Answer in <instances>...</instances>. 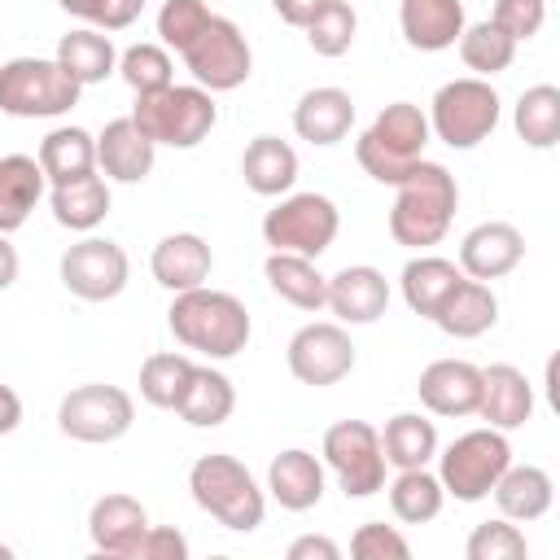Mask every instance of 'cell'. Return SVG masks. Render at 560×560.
Masks as SVG:
<instances>
[{
    "label": "cell",
    "instance_id": "cell-47",
    "mask_svg": "<svg viewBox=\"0 0 560 560\" xmlns=\"http://www.w3.org/2000/svg\"><path fill=\"white\" fill-rule=\"evenodd\" d=\"M131 560H188V538L175 525H149Z\"/></svg>",
    "mask_w": 560,
    "mask_h": 560
},
{
    "label": "cell",
    "instance_id": "cell-45",
    "mask_svg": "<svg viewBox=\"0 0 560 560\" xmlns=\"http://www.w3.org/2000/svg\"><path fill=\"white\" fill-rule=\"evenodd\" d=\"M350 556H359V560H407L411 542L385 521H363L350 538Z\"/></svg>",
    "mask_w": 560,
    "mask_h": 560
},
{
    "label": "cell",
    "instance_id": "cell-10",
    "mask_svg": "<svg viewBox=\"0 0 560 560\" xmlns=\"http://www.w3.org/2000/svg\"><path fill=\"white\" fill-rule=\"evenodd\" d=\"M131 424H136V402H131V394L118 389V385H105V381L74 385V389L57 402V429H61L70 442H83V446H109V442H118Z\"/></svg>",
    "mask_w": 560,
    "mask_h": 560
},
{
    "label": "cell",
    "instance_id": "cell-52",
    "mask_svg": "<svg viewBox=\"0 0 560 560\" xmlns=\"http://www.w3.org/2000/svg\"><path fill=\"white\" fill-rule=\"evenodd\" d=\"M0 560H13V547L9 542H0Z\"/></svg>",
    "mask_w": 560,
    "mask_h": 560
},
{
    "label": "cell",
    "instance_id": "cell-23",
    "mask_svg": "<svg viewBox=\"0 0 560 560\" xmlns=\"http://www.w3.org/2000/svg\"><path fill=\"white\" fill-rule=\"evenodd\" d=\"M350 127H354V101H350L346 88H332V83L328 88H311L293 105V131L306 144L328 149V144L346 140Z\"/></svg>",
    "mask_w": 560,
    "mask_h": 560
},
{
    "label": "cell",
    "instance_id": "cell-8",
    "mask_svg": "<svg viewBox=\"0 0 560 560\" xmlns=\"http://www.w3.org/2000/svg\"><path fill=\"white\" fill-rule=\"evenodd\" d=\"M79 92L57 57H9L0 66V114L9 118H61L79 105Z\"/></svg>",
    "mask_w": 560,
    "mask_h": 560
},
{
    "label": "cell",
    "instance_id": "cell-28",
    "mask_svg": "<svg viewBox=\"0 0 560 560\" xmlns=\"http://www.w3.org/2000/svg\"><path fill=\"white\" fill-rule=\"evenodd\" d=\"M459 280H464L459 262H451V258L424 249V254L407 258V267H402V276H398V289H402V302H407L416 315L433 319Z\"/></svg>",
    "mask_w": 560,
    "mask_h": 560
},
{
    "label": "cell",
    "instance_id": "cell-35",
    "mask_svg": "<svg viewBox=\"0 0 560 560\" xmlns=\"http://www.w3.org/2000/svg\"><path fill=\"white\" fill-rule=\"evenodd\" d=\"M175 411H179L184 424H192V429H219V424L232 420V411H236V389H232V381H228L219 368L197 363V368H192V381H188V389H184V398H179Z\"/></svg>",
    "mask_w": 560,
    "mask_h": 560
},
{
    "label": "cell",
    "instance_id": "cell-50",
    "mask_svg": "<svg viewBox=\"0 0 560 560\" xmlns=\"http://www.w3.org/2000/svg\"><path fill=\"white\" fill-rule=\"evenodd\" d=\"M22 424V398L13 385H0V438H9Z\"/></svg>",
    "mask_w": 560,
    "mask_h": 560
},
{
    "label": "cell",
    "instance_id": "cell-34",
    "mask_svg": "<svg viewBox=\"0 0 560 560\" xmlns=\"http://www.w3.org/2000/svg\"><path fill=\"white\" fill-rule=\"evenodd\" d=\"M376 433H381V455L389 468H429L438 455V424L420 411H398Z\"/></svg>",
    "mask_w": 560,
    "mask_h": 560
},
{
    "label": "cell",
    "instance_id": "cell-5",
    "mask_svg": "<svg viewBox=\"0 0 560 560\" xmlns=\"http://www.w3.org/2000/svg\"><path fill=\"white\" fill-rule=\"evenodd\" d=\"M433 140L429 131V114L411 101H394L385 105L372 127L354 140V162L376 179V184H398L411 162L424 158V144Z\"/></svg>",
    "mask_w": 560,
    "mask_h": 560
},
{
    "label": "cell",
    "instance_id": "cell-22",
    "mask_svg": "<svg viewBox=\"0 0 560 560\" xmlns=\"http://www.w3.org/2000/svg\"><path fill=\"white\" fill-rule=\"evenodd\" d=\"M324 477H328V468L319 455L289 446L267 464V494L284 512H311L324 499Z\"/></svg>",
    "mask_w": 560,
    "mask_h": 560
},
{
    "label": "cell",
    "instance_id": "cell-30",
    "mask_svg": "<svg viewBox=\"0 0 560 560\" xmlns=\"http://www.w3.org/2000/svg\"><path fill=\"white\" fill-rule=\"evenodd\" d=\"M48 206H52V219L70 232H96L109 214V179L101 171L83 175V179H70V184H52L48 188Z\"/></svg>",
    "mask_w": 560,
    "mask_h": 560
},
{
    "label": "cell",
    "instance_id": "cell-27",
    "mask_svg": "<svg viewBox=\"0 0 560 560\" xmlns=\"http://www.w3.org/2000/svg\"><path fill=\"white\" fill-rule=\"evenodd\" d=\"M433 324L455 341H472V337H481V332H490L499 324V298H494V289L486 280H468L464 276L451 289V298L442 302V311L433 315Z\"/></svg>",
    "mask_w": 560,
    "mask_h": 560
},
{
    "label": "cell",
    "instance_id": "cell-39",
    "mask_svg": "<svg viewBox=\"0 0 560 560\" xmlns=\"http://www.w3.org/2000/svg\"><path fill=\"white\" fill-rule=\"evenodd\" d=\"M455 48H459V61H464L477 79H494V74H503V70L516 61V39L503 35L490 18L477 22V26H464V35L455 39Z\"/></svg>",
    "mask_w": 560,
    "mask_h": 560
},
{
    "label": "cell",
    "instance_id": "cell-51",
    "mask_svg": "<svg viewBox=\"0 0 560 560\" xmlns=\"http://www.w3.org/2000/svg\"><path fill=\"white\" fill-rule=\"evenodd\" d=\"M18 271H22V258H18V249H13V241L0 232V293L4 289H13V280H18Z\"/></svg>",
    "mask_w": 560,
    "mask_h": 560
},
{
    "label": "cell",
    "instance_id": "cell-6",
    "mask_svg": "<svg viewBox=\"0 0 560 560\" xmlns=\"http://www.w3.org/2000/svg\"><path fill=\"white\" fill-rule=\"evenodd\" d=\"M499 114H503V101H499L494 83L477 79V74H464V79H451L433 92L429 131L446 149H477L499 127Z\"/></svg>",
    "mask_w": 560,
    "mask_h": 560
},
{
    "label": "cell",
    "instance_id": "cell-12",
    "mask_svg": "<svg viewBox=\"0 0 560 560\" xmlns=\"http://www.w3.org/2000/svg\"><path fill=\"white\" fill-rule=\"evenodd\" d=\"M179 57H184L192 83L206 88V92H232L254 70V52H249L245 31L232 18H219V13H210V22L201 26V35Z\"/></svg>",
    "mask_w": 560,
    "mask_h": 560
},
{
    "label": "cell",
    "instance_id": "cell-40",
    "mask_svg": "<svg viewBox=\"0 0 560 560\" xmlns=\"http://www.w3.org/2000/svg\"><path fill=\"white\" fill-rule=\"evenodd\" d=\"M302 31H306L311 52H319V57H346L350 44H354V35H359V13H354L350 0H324Z\"/></svg>",
    "mask_w": 560,
    "mask_h": 560
},
{
    "label": "cell",
    "instance_id": "cell-46",
    "mask_svg": "<svg viewBox=\"0 0 560 560\" xmlns=\"http://www.w3.org/2000/svg\"><path fill=\"white\" fill-rule=\"evenodd\" d=\"M490 22H494L503 35H512L516 44H525V39H534V35L542 31V22H547V0H494Z\"/></svg>",
    "mask_w": 560,
    "mask_h": 560
},
{
    "label": "cell",
    "instance_id": "cell-11",
    "mask_svg": "<svg viewBox=\"0 0 560 560\" xmlns=\"http://www.w3.org/2000/svg\"><path fill=\"white\" fill-rule=\"evenodd\" d=\"M324 468L337 477L346 499H372L376 490H385V455H381V433L368 420H337L324 433L319 446Z\"/></svg>",
    "mask_w": 560,
    "mask_h": 560
},
{
    "label": "cell",
    "instance_id": "cell-24",
    "mask_svg": "<svg viewBox=\"0 0 560 560\" xmlns=\"http://www.w3.org/2000/svg\"><path fill=\"white\" fill-rule=\"evenodd\" d=\"M398 26L416 52H446V48H455V39L468 26L464 0H402Z\"/></svg>",
    "mask_w": 560,
    "mask_h": 560
},
{
    "label": "cell",
    "instance_id": "cell-43",
    "mask_svg": "<svg viewBox=\"0 0 560 560\" xmlns=\"http://www.w3.org/2000/svg\"><path fill=\"white\" fill-rule=\"evenodd\" d=\"M206 22H210L206 0H162V9H158V39H162V48L184 52L201 35Z\"/></svg>",
    "mask_w": 560,
    "mask_h": 560
},
{
    "label": "cell",
    "instance_id": "cell-42",
    "mask_svg": "<svg viewBox=\"0 0 560 560\" xmlns=\"http://www.w3.org/2000/svg\"><path fill=\"white\" fill-rule=\"evenodd\" d=\"M464 556H468V560H525V556H529V542H525V534L516 529V521L499 516V521L472 525V534H468V542H464Z\"/></svg>",
    "mask_w": 560,
    "mask_h": 560
},
{
    "label": "cell",
    "instance_id": "cell-9",
    "mask_svg": "<svg viewBox=\"0 0 560 560\" xmlns=\"http://www.w3.org/2000/svg\"><path fill=\"white\" fill-rule=\"evenodd\" d=\"M341 232V210L324 192H284L262 214V241L280 254L319 258Z\"/></svg>",
    "mask_w": 560,
    "mask_h": 560
},
{
    "label": "cell",
    "instance_id": "cell-1",
    "mask_svg": "<svg viewBox=\"0 0 560 560\" xmlns=\"http://www.w3.org/2000/svg\"><path fill=\"white\" fill-rule=\"evenodd\" d=\"M394 188H398V197L389 206V236H394V245L416 249V254L433 249L451 232V219L459 210L455 175L442 162L420 158V162H411V171Z\"/></svg>",
    "mask_w": 560,
    "mask_h": 560
},
{
    "label": "cell",
    "instance_id": "cell-26",
    "mask_svg": "<svg viewBox=\"0 0 560 560\" xmlns=\"http://www.w3.org/2000/svg\"><path fill=\"white\" fill-rule=\"evenodd\" d=\"M241 175H245V188L258 192V197H284L293 192L298 184V149L280 136H254L241 153Z\"/></svg>",
    "mask_w": 560,
    "mask_h": 560
},
{
    "label": "cell",
    "instance_id": "cell-14",
    "mask_svg": "<svg viewBox=\"0 0 560 560\" xmlns=\"http://www.w3.org/2000/svg\"><path fill=\"white\" fill-rule=\"evenodd\" d=\"M284 363L293 372V381L302 385H337L354 372V341L346 332V324H332V319H315V324H302L289 346H284Z\"/></svg>",
    "mask_w": 560,
    "mask_h": 560
},
{
    "label": "cell",
    "instance_id": "cell-44",
    "mask_svg": "<svg viewBox=\"0 0 560 560\" xmlns=\"http://www.w3.org/2000/svg\"><path fill=\"white\" fill-rule=\"evenodd\" d=\"M57 4L96 31H127L144 13V0H57Z\"/></svg>",
    "mask_w": 560,
    "mask_h": 560
},
{
    "label": "cell",
    "instance_id": "cell-16",
    "mask_svg": "<svg viewBox=\"0 0 560 560\" xmlns=\"http://www.w3.org/2000/svg\"><path fill=\"white\" fill-rule=\"evenodd\" d=\"M416 394L424 402V411L459 420V416H477V398H481V368L468 359H433L420 381Z\"/></svg>",
    "mask_w": 560,
    "mask_h": 560
},
{
    "label": "cell",
    "instance_id": "cell-7",
    "mask_svg": "<svg viewBox=\"0 0 560 560\" xmlns=\"http://www.w3.org/2000/svg\"><path fill=\"white\" fill-rule=\"evenodd\" d=\"M438 459V481L455 503H481L490 499L494 481L503 477V468L512 464V446L503 438V429H468L459 433L446 451L433 455Z\"/></svg>",
    "mask_w": 560,
    "mask_h": 560
},
{
    "label": "cell",
    "instance_id": "cell-32",
    "mask_svg": "<svg viewBox=\"0 0 560 560\" xmlns=\"http://www.w3.org/2000/svg\"><path fill=\"white\" fill-rule=\"evenodd\" d=\"M48 188L52 184H70V179H83L96 171V136L83 131V127H52L44 140H39V153H35Z\"/></svg>",
    "mask_w": 560,
    "mask_h": 560
},
{
    "label": "cell",
    "instance_id": "cell-41",
    "mask_svg": "<svg viewBox=\"0 0 560 560\" xmlns=\"http://www.w3.org/2000/svg\"><path fill=\"white\" fill-rule=\"evenodd\" d=\"M118 74L122 83L144 96V92H158L166 83H175V61H171V48L162 44H131L118 52Z\"/></svg>",
    "mask_w": 560,
    "mask_h": 560
},
{
    "label": "cell",
    "instance_id": "cell-48",
    "mask_svg": "<svg viewBox=\"0 0 560 560\" xmlns=\"http://www.w3.org/2000/svg\"><path fill=\"white\" fill-rule=\"evenodd\" d=\"M337 556H341V547L324 534H302L289 542V560H337Z\"/></svg>",
    "mask_w": 560,
    "mask_h": 560
},
{
    "label": "cell",
    "instance_id": "cell-18",
    "mask_svg": "<svg viewBox=\"0 0 560 560\" xmlns=\"http://www.w3.org/2000/svg\"><path fill=\"white\" fill-rule=\"evenodd\" d=\"M324 306L337 315V324H376L389 306V280L368 262L341 267L337 276H328Z\"/></svg>",
    "mask_w": 560,
    "mask_h": 560
},
{
    "label": "cell",
    "instance_id": "cell-19",
    "mask_svg": "<svg viewBox=\"0 0 560 560\" xmlns=\"http://www.w3.org/2000/svg\"><path fill=\"white\" fill-rule=\"evenodd\" d=\"M153 158H158V144L131 122V114L105 122L96 136V171L114 184H140L153 171Z\"/></svg>",
    "mask_w": 560,
    "mask_h": 560
},
{
    "label": "cell",
    "instance_id": "cell-20",
    "mask_svg": "<svg viewBox=\"0 0 560 560\" xmlns=\"http://www.w3.org/2000/svg\"><path fill=\"white\" fill-rule=\"evenodd\" d=\"M477 416L490 424V429H521L529 416H534V385L521 368L512 363H490L481 368V398H477Z\"/></svg>",
    "mask_w": 560,
    "mask_h": 560
},
{
    "label": "cell",
    "instance_id": "cell-4",
    "mask_svg": "<svg viewBox=\"0 0 560 560\" xmlns=\"http://www.w3.org/2000/svg\"><path fill=\"white\" fill-rule=\"evenodd\" d=\"M131 122L162 149H197L214 122H219V105H214V92L197 88V83H166L158 92H144L136 96V109H131Z\"/></svg>",
    "mask_w": 560,
    "mask_h": 560
},
{
    "label": "cell",
    "instance_id": "cell-38",
    "mask_svg": "<svg viewBox=\"0 0 560 560\" xmlns=\"http://www.w3.org/2000/svg\"><path fill=\"white\" fill-rule=\"evenodd\" d=\"M192 359L188 354H175V350H162V354H149L140 363V398L158 411H175L188 381H192Z\"/></svg>",
    "mask_w": 560,
    "mask_h": 560
},
{
    "label": "cell",
    "instance_id": "cell-37",
    "mask_svg": "<svg viewBox=\"0 0 560 560\" xmlns=\"http://www.w3.org/2000/svg\"><path fill=\"white\" fill-rule=\"evenodd\" d=\"M442 503L446 490L429 468H398V477L389 481V508L402 525H429L442 512Z\"/></svg>",
    "mask_w": 560,
    "mask_h": 560
},
{
    "label": "cell",
    "instance_id": "cell-15",
    "mask_svg": "<svg viewBox=\"0 0 560 560\" xmlns=\"http://www.w3.org/2000/svg\"><path fill=\"white\" fill-rule=\"evenodd\" d=\"M525 258V236L516 223H503V219H490V223H477L472 232H464L459 241V271L468 280H503L508 271H516Z\"/></svg>",
    "mask_w": 560,
    "mask_h": 560
},
{
    "label": "cell",
    "instance_id": "cell-33",
    "mask_svg": "<svg viewBox=\"0 0 560 560\" xmlns=\"http://www.w3.org/2000/svg\"><path fill=\"white\" fill-rule=\"evenodd\" d=\"M262 276H267V284H271V293H280L289 306H298V311H324L328 276L315 267V258L271 249L267 262H262Z\"/></svg>",
    "mask_w": 560,
    "mask_h": 560
},
{
    "label": "cell",
    "instance_id": "cell-29",
    "mask_svg": "<svg viewBox=\"0 0 560 560\" xmlns=\"http://www.w3.org/2000/svg\"><path fill=\"white\" fill-rule=\"evenodd\" d=\"M57 66L79 83V88H92V83H105L114 70H118V48L109 39V31H96V26H79V31H66L57 39Z\"/></svg>",
    "mask_w": 560,
    "mask_h": 560
},
{
    "label": "cell",
    "instance_id": "cell-25",
    "mask_svg": "<svg viewBox=\"0 0 560 560\" xmlns=\"http://www.w3.org/2000/svg\"><path fill=\"white\" fill-rule=\"evenodd\" d=\"M494 503H499V516L516 521V525H529V521H542L556 503V481L547 468L538 464H508L503 477L494 481Z\"/></svg>",
    "mask_w": 560,
    "mask_h": 560
},
{
    "label": "cell",
    "instance_id": "cell-2",
    "mask_svg": "<svg viewBox=\"0 0 560 560\" xmlns=\"http://www.w3.org/2000/svg\"><path fill=\"white\" fill-rule=\"evenodd\" d=\"M166 328L184 350H197L206 359H236L254 337L245 302L210 284L175 293L166 311Z\"/></svg>",
    "mask_w": 560,
    "mask_h": 560
},
{
    "label": "cell",
    "instance_id": "cell-13",
    "mask_svg": "<svg viewBox=\"0 0 560 560\" xmlns=\"http://www.w3.org/2000/svg\"><path fill=\"white\" fill-rule=\"evenodd\" d=\"M61 284L79 302H114L131 280V258L109 236H83L61 254Z\"/></svg>",
    "mask_w": 560,
    "mask_h": 560
},
{
    "label": "cell",
    "instance_id": "cell-17",
    "mask_svg": "<svg viewBox=\"0 0 560 560\" xmlns=\"http://www.w3.org/2000/svg\"><path fill=\"white\" fill-rule=\"evenodd\" d=\"M149 529V512L140 499L114 490V494H101L88 512V538L96 547V556H109V560H131L136 556V542L144 538Z\"/></svg>",
    "mask_w": 560,
    "mask_h": 560
},
{
    "label": "cell",
    "instance_id": "cell-49",
    "mask_svg": "<svg viewBox=\"0 0 560 560\" xmlns=\"http://www.w3.org/2000/svg\"><path fill=\"white\" fill-rule=\"evenodd\" d=\"M319 4H324V0H271V9L280 13V22H289V26H298V31L311 22V13H315Z\"/></svg>",
    "mask_w": 560,
    "mask_h": 560
},
{
    "label": "cell",
    "instance_id": "cell-36",
    "mask_svg": "<svg viewBox=\"0 0 560 560\" xmlns=\"http://www.w3.org/2000/svg\"><path fill=\"white\" fill-rule=\"evenodd\" d=\"M512 127L529 149H551L560 140V88L534 83L512 105Z\"/></svg>",
    "mask_w": 560,
    "mask_h": 560
},
{
    "label": "cell",
    "instance_id": "cell-21",
    "mask_svg": "<svg viewBox=\"0 0 560 560\" xmlns=\"http://www.w3.org/2000/svg\"><path fill=\"white\" fill-rule=\"evenodd\" d=\"M210 267H214L210 241L197 236V232H171L149 254V271H153V280L166 293H184V289L206 284L210 280Z\"/></svg>",
    "mask_w": 560,
    "mask_h": 560
},
{
    "label": "cell",
    "instance_id": "cell-31",
    "mask_svg": "<svg viewBox=\"0 0 560 560\" xmlns=\"http://www.w3.org/2000/svg\"><path fill=\"white\" fill-rule=\"evenodd\" d=\"M44 188H48V179L31 153H4L0 158V232L4 236L31 219Z\"/></svg>",
    "mask_w": 560,
    "mask_h": 560
},
{
    "label": "cell",
    "instance_id": "cell-3",
    "mask_svg": "<svg viewBox=\"0 0 560 560\" xmlns=\"http://www.w3.org/2000/svg\"><path fill=\"white\" fill-rule=\"evenodd\" d=\"M188 490H192V503L232 534H254L267 516V494L236 455H223V451L201 455L188 468Z\"/></svg>",
    "mask_w": 560,
    "mask_h": 560
}]
</instances>
